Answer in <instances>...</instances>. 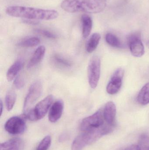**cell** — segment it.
<instances>
[{
    "mask_svg": "<svg viewBox=\"0 0 149 150\" xmlns=\"http://www.w3.org/2000/svg\"><path fill=\"white\" fill-rule=\"evenodd\" d=\"M24 60L22 58L17 59L15 62L10 67L6 74V78L8 81H12L23 67Z\"/></svg>",
    "mask_w": 149,
    "mask_h": 150,
    "instance_id": "14",
    "label": "cell"
},
{
    "mask_svg": "<svg viewBox=\"0 0 149 150\" xmlns=\"http://www.w3.org/2000/svg\"><path fill=\"white\" fill-rule=\"evenodd\" d=\"M35 32L42 36H44L45 38H48L52 39H55L57 38V36L55 34L46 30H43V29H36L35 30Z\"/></svg>",
    "mask_w": 149,
    "mask_h": 150,
    "instance_id": "24",
    "label": "cell"
},
{
    "mask_svg": "<svg viewBox=\"0 0 149 150\" xmlns=\"http://www.w3.org/2000/svg\"><path fill=\"white\" fill-rule=\"evenodd\" d=\"M42 85L39 80H36L30 86L24 99L23 105L24 113L32 109V106L41 96Z\"/></svg>",
    "mask_w": 149,
    "mask_h": 150,
    "instance_id": "7",
    "label": "cell"
},
{
    "mask_svg": "<svg viewBox=\"0 0 149 150\" xmlns=\"http://www.w3.org/2000/svg\"><path fill=\"white\" fill-rule=\"evenodd\" d=\"M127 41L132 55L136 57H141L144 54V47L139 33H135L129 35L128 37Z\"/></svg>",
    "mask_w": 149,
    "mask_h": 150,
    "instance_id": "8",
    "label": "cell"
},
{
    "mask_svg": "<svg viewBox=\"0 0 149 150\" xmlns=\"http://www.w3.org/2000/svg\"><path fill=\"white\" fill-rule=\"evenodd\" d=\"M106 6V0H64L61 4V8L69 13H100Z\"/></svg>",
    "mask_w": 149,
    "mask_h": 150,
    "instance_id": "2",
    "label": "cell"
},
{
    "mask_svg": "<svg viewBox=\"0 0 149 150\" xmlns=\"http://www.w3.org/2000/svg\"><path fill=\"white\" fill-rule=\"evenodd\" d=\"M101 60L99 56H93L90 60L87 68L89 85L92 89L96 88L100 77Z\"/></svg>",
    "mask_w": 149,
    "mask_h": 150,
    "instance_id": "6",
    "label": "cell"
},
{
    "mask_svg": "<svg viewBox=\"0 0 149 150\" xmlns=\"http://www.w3.org/2000/svg\"><path fill=\"white\" fill-rule=\"evenodd\" d=\"M143 150H149V147H148V148H147V149H145Z\"/></svg>",
    "mask_w": 149,
    "mask_h": 150,
    "instance_id": "31",
    "label": "cell"
},
{
    "mask_svg": "<svg viewBox=\"0 0 149 150\" xmlns=\"http://www.w3.org/2000/svg\"><path fill=\"white\" fill-rule=\"evenodd\" d=\"M6 13L10 16L36 20H53L59 16L58 12L55 10L22 6H10L6 9Z\"/></svg>",
    "mask_w": 149,
    "mask_h": 150,
    "instance_id": "1",
    "label": "cell"
},
{
    "mask_svg": "<svg viewBox=\"0 0 149 150\" xmlns=\"http://www.w3.org/2000/svg\"><path fill=\"white\" fill-rule=\"evenodd\" d=\"M101 37L99 33H94L91 36L86 45V50L89 53H92L97 48Z\"/></svg>",
    "mask_w": 149,
    "mask_h": 150,
    "instance_id": "17",
    "label": "cell"
},
{
    "mask_svg": "<svg viewBox=\"0 0 149 150\" xmlns=\"http://www.w3.org/2000/svg\"><path fill=\"white\" fill-rule=\"evenodd\" d=\"M53 99V95H48L37 103L35 107L24 113V116L32 121H36L43 119L51 106Z\"/></svg>",
    "mask_w": 149,
    "mask_h": 150,
    "instance_id": "4",
    "label": "cell"
},
{
    "mask_svg": "<svg viewBox=\"0 0 149 150\" xmlns=\"http://www.w3.org/2000/svg\"><path fill=\"white\" fill-rule=\"evenodd\" d=\"M53 61L57 65L65 68H70L71 67L72 63L70 61L60 55L56 54L53 56Z\"/></svg>",
    "mask_w": 149,
    "mask_h": 150,
    "instance_id": "22",
    "label": "cell"
},
{
    "mask_svg": "<svg viewBox=\"0 0 149 150\" xmlns=\"http://www.w3.org/2000/svg\"><path fill=\"white\" fill-rule=\"evenodd\" d=\"M51 137L50 136L45 137L39 143L36 150H47L51 144Z\"/></svg>",
    "mask_w": 149,
    "mask_h": 150,
    "instance_id": "23",
    "label": "cell"
},
{
    "mask_svg": "<svg viewBox=\"0 0 149 150\" xmlns=\"http://www.w3.org/2000/svg\"><path fill=\"white\" fill-rule=\"evenodd\" d=\"M106 40L107 43L114 47L121 48L122 47V45L120 40L113 33H108L106 36Z\"/></svg>",
    "mask_w": 149,
    "mask_h": 150,
    "instance_id": "21",
    "label": "cell"
},
{
    "mask_svg": "<svg viewBox=\"0 0 149 150\" xmlns=\"http://www.w3.org/2000/svg\"><path fill=\"white\" fill-rule=\"evenodd\" d=\"M45 48L44 46L38 47L34 52L29 63L27 65V68L31 69L37 65L43 58L45 54Z\"/></svg>",
    "mask_w": 149,
    "mask_h": 150,
    "instance_id": "15",
    "label": "cell"
},
{
    "mask_svg": "<svg viewBox=\"0 0 149 150\" xmlns=\"http://www.w3.org/2000/svg\"><path fill=\"white\" fill-rule=\"evenodd\" d=\"M13 84L16 89L20 90L24 86V81L22 77L20 76H17L15 79Z\"/></svg>",
    "mask_w": 149,
    "mask_h": 150,
    "instance_id": "25",
    "label": "cell"
},
{
    "mask_svg": "<svg viewBox=\"0 0 149 150\" xmlns=\"http://www.w3.org/2000/svg\"><path fill=\"white\" fill-rule=\"evenodd\" d=\"M124 74V70L122 68L118 69L114 73L107 86L106 91L108 94L114 95L120 91Z\"/></svg>",
    "mask_w": 149,
    "mask_h": 150,
    "instance_id": "10",
    "label": "cell"
},
{
    "mask_svg": "<svg viewBox=\"0 0 149 150\" xmlns=\"http://www.w3.org/2000/svg\"><path fill=\"white\" fill-rule=\"evenodd\" d=\"M114 127L107 124L104 127L91 131L83 132L73 142L71 150H82L85 147L99 140L103 136L111 133Z\"/></svg>",
    "mask_w": 149,
    "mask_h": 150,
    "instance_id": "3",
    "label": "cell"
},
{
    "mask_svg": "<svg viewBox=\"0 0 149 150\" xmlns=\"http://www.w3.org/2000/svg\"><path fill=\"white\" fill-rule=\"evenodd\" d=\"M137 102L142 105L149 104V83L143 86L138 93Z\"/></svg>",
    "mask_w": 149,
    "mask_h": 150,
    "instance_id": "18",
    "label": "cell"
},
{
    "mask_svg": "<svg viewBox=\"0 0 149 150\" xmlns=\"http://www.w3.org/2000/svg\"><path fill=\"white\" fill-rule=\"evenodd\" d=\"M147 46L149 47V40L148 41V43H147Z\"/></svg>",
    "mask_w": 149,
    "mask_h": 150,
    "instance_id": "30",
    "label": "cell"
},
{
    "mask_svg": "<svg viewBox=\"0 0 149 150\" xmlns=\"http://www.w3.org/2000/svg\"><path fill=\"white\" fill-rule=\"evenodd\" d=\"M64 104L61 100L54 102L49 111L48 119L50 122H56L60 119L63 114Z\"/></svg>",
    "mask_w": 149,
    "mask_h": 150,
    "instance_id": "11",
    "label": "cell"
},
{
    "mask_svg": "<svg viewBox=\"0 0 149 150\" xmlns=\"http://www.w3.org/2000/svg\"><path fill=\"white\" fill-rule=\"evenodd\" d=\"M124 150H141V149L138 145L133 144V145H130V146L127 147Z\"/></svg>",
    "mask_w": 149,
    "mask_h": 150,
    "instance_id": "27",
    "label": "cell"
},
{
    "mask_svg": "<svg viewBox=\"0 0 149 150\" xmlns=\"http://www.w3.org/2000/svg\"><path fill=\"white\" fill-rule=\"evenodd\" d=\"M40 43V40L38 38L31 37L19 41L17 44V45L22 47H32L36 46Z\"/></svg>",
    "mask_w": 149,
    "mask_h": 150,
    "instance_id": "19",
    "label": "cell"
},
{
    "mask_svg": "<svg viewBox=\"0 0 149 150\" xmlns=\"http://www.w3.org/2000/svg\"><path fill=\"white\" fill-rule=\"evenodd\" d=\"M24 146L21 138H13L0 144V150H22Z\"/></svg>",
    "mask_w": 149,
    "mask_h": 150,
    "instance_id": "13",
    "label": "cell"
},
{
    "mask_svg": "<svg viewBox=\"0 0 149 150\" xmlns=\"http://www.w3.org/2000/svg\"><path fill=\"white\" fill-rule=\"evenodd\" d=\"M26 128L25 122L18 116H13L10 118L4 125L5 130L13 135L22 134L25 131Z\"/></svg>",
    "mask_w": 149,
    "mask_h": 150,
    "instance_id": "9",
    "label": "cell"
},
{
    "mask_svg": "<svg viewBox=\"0 0 149 150\" xmlns=\"http://www.w3.org/2000/svg\"><path fill=\"white\" fill-rule=\"evenodd\" d=\"M81 19L82 35L84 38H86L89 36L92 31L93 25L92 20V18L87 14L82 15Z\"/></svg>",
    "mask_w": 149,
    "mask_h": 150,
    "instance_id": "16",
    "label": "cell"
},
{
    "mask_svg": "<svg viewBox=\"0 0 149 150\" xmlns=\"http://www.w3.org/2000/svg\"><path fill=\"white\" fill-rule=\"evenodd\" d=\"M22 21L24 23L32 25L38 24L39 23L38 20H32V19H23Z\"/></svg>",
    "mask_w": 149,
    "mask_h": 150,
    "instance_id": "26",
    "label": "cell"
},
{
    "mask_svg": "<svg viewBox=\"0 0 149 150\" xmlns=\"http://www.w3.org/2000/svg\"><path fill=\"white\" fill-rule=\"evenodd\" d=\"M67 135L66 134H62L59 137V141L60 142H63L65 141L66 139L67 138Z\"/></svg>",
    "mask_w": 149,
    "mask_h": 150,
    "instance_id": "28",
    "label": "cell"
},
{
    "mask_svg": "<svg viewBox=\"0 0 149 150\" xmlns=\"http://www.w3.org/2000/svg\"><path fill=\"white\" fill-rule=\"evenodd\" d=\"M103 111L106 122L109 125L114 127L115 124L116 114V108L115 104L113 101H108L105 105Z\"/></svg>",
    "mask_w": 149,
    "mask_h": 150,
    "instance_id": "12",
    "label": "cell"
},
{
    "mask_svg": "<svg viewBox=\"0 0 149 150\" xmlns=\"http://www.w3.org/2000/svg\"><path fill=\"white\" fill-rule=\"evenodd\" d=\"M0 106H1V115H2V113L3 110V103L2 101L1 100V102H0Z\"/></svg>",
    "mask_w": 149,
    "mask_h": 150,
    "instance_id": "29",
    "label": "cell"
},
{
    "mask_svg": "<svg viewBox=\"0 0 149 150\" xmlns=\"http://www.w3.org/2000/svg\"><path fill=\"white\" fill-rule=\"evenodd\" d=\"M107 124L103 111L99 109L92 115L83 119L80 123V129L83 132H87L101 128Z\"/></svg>",
    "mask_w": 149,
    "mask_h": 150,
    "instance_id": "5",
    "label": "cell"
},
{
    "mask_svg": "<svg viewBox=\"0 0 149 150\" xmlns=\"http://www.w3.org/2000/svg\"><path fill=\"white\" fill-rule=\"evenodd\" d=\"M17 99V95L13 91H9L5 96V103L6 108L8 111L13 109Z\"/></svg>",
    "mask_w": 149,
    "mask_h": 150,
    "instance_id": "20",
    "label": "cell"
}]
</instances>
